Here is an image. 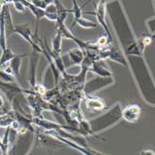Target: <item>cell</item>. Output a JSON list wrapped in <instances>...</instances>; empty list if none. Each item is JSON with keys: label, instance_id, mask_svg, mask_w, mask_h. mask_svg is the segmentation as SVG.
Instances as JSON below:
<instances>
[{"label": "cell", "instance_id": "cell-9", "mask_svg": "<svg viewBox=\"0 0 155 155\" xmlns=\"http://www.w3.org/2000/svg\"><path fill=\"white\" fill-rule=\"evenodd\" d=\"M26 54H15V56L9 61L8 65L3 68L7 73L13 75L15 78L20 75V69L21 66V61L25 57Z\"/></svg>", "mask_w": 155, "mask_h": 155}, {"label": "cell", "instance_id": "cell-4", "mask_svg": "<svg viewBox=\"0 0 155 155\" xmlns=\"http://www.w3.org/2000/svg\"><path fill=\"white\" fill-rule=\"evenodd\" d=\"M114 83L113 77L111 78H102V77H97L96 79L92 80L88 82H85L83 86V91L86 95H90L91 94L97 92L99 90L103 89V88L108 86L109 84Z\"/></svg>", "mask_w": 155, "mask_h": 155}, {"label": "cell", "instance_id": "cell-7", "mask_svg": "<svg viewBox=\"0 0 155 155\" xmlns=\"http://www.w3.org/2000/svg\"><path fill=\"white\" fill-rule=\"evenodd\" d=\"M16 34L23 38L25 41H27L30 45L33 47L34 46V42H33V32L31 30V26L28 24H21V25H16L13 27L12 30V35Z\"/></svg>", "mask_w": 155, "mask_h": 155}, {"label": "cell", "instance_id": "cell-3", "mask_svg": "<svg viewBox=\"0 0 155 155\" xmlns=\"http://www.w3.org/2000/svg\"><path fill=\"white\" fill-rule=\"evenodd\" d=\"M87 14H91L96 17L98 24L102 26V28L104 29L105 33H106V36L110 39L113 41V36H112V33L110 32L107 24V19H106V13H107V2L105 0H100L97 5H94V12H85Z\"/></svg>", "mask_w": 155, "mask_h": 155}, {"label": "cell", "instance_id": "cell-13", "mask_svg": "<svg viewBox=\"0 0 155 155\" xmlns=\"http://www.w3.org/2000/svg\"><path fill=\"white\" fill-rule=\"evenodd\" d=\"M53 3L55 5V8H56V12H57V16H58L57 21L64 23L65 20H66V17H68V15L69 13V9L64 8V6L61 2V0H54Z\"/></svg>", "mask_w": 155, "mask_h": 155}, {"label": "cell", "instance_id": "cell-19", "mask_svg": "<svg viewBox=\"0 0 155 155\" xmlns=\"http://www.w3.org/2000/svg\"><path fill=\"white\" fill-rule=\"evenodd\" d=\"M30 2L34 6H36L41 9H45L48 6V4L45 2V0H30Z\"/></svg>", "mask_w": 155, "mask_h": 155}, {"label": "cell", "instance_id": "cell-8", "mask_svg": "<svg viewBox=\"0 0 155 155\" xmlns=\"http://www.w3.org/2000/svg\"><path fill=\"white\" fill-rule=\"evenodd\" d=\"M85 100V106L88 110L93 112H98L102 111L106 108V102L103 100L102 98L98 97H92L90 95H86L84 97Z\"/></svg>", "mask_w": 155, "mask_h": 155}, {"label": "cell", "instance_id": "cell-10", "mask_svg": "<svg viewBox=\"0 0 155 155\" xmlns=\"http://www.w3.org/2000/svg\"><path fill=\"white\" fill-rule=\"evenodd\" d=\"M90 71L95 73L98 77H102V78H111V77H113L112 72L110 71V69L106 64L104 60H99V61L94 62L92 66L90 68Z\"/></svg>", "mask_w": 155, "mask_h": 155}, {"label": "cell", "instance_id": "cell-5", "mask_svg": "<svg viewBox=\"0 0 155 155\" xmlns=\"http://www.w3.org/2000/svg\"><path fill=\"white\" fill-rule=\"evenodd\" d=\"M141 115V107L137 104H131L126 106L121 111V118L127 123L134 124L138 120Z\"/></svg>", "mask_w": 155, "mask_h": 155}, {"label": "cell", "instance_id": "cell-17", "mask_svg": "<svg viewBox=\"0 0 155 155\" xmlns=\"http://www.w3.org/2000/svg\"><path fill=\"white\" fill-rule=\"evenodd\" d=\"M62 40H63V37L60 33L56 32V35L52 39V45H51V51L55 53H59L61 54V51H62Z\"/></svg>", "mask_w": 155, "mask_h": 155}, {"label": "cell", "instance_id": "cell-14", "mask_svg": "<svg viewBox=\"0 0 155 155\" xmlns=\"http://www.w3.org/2000/svg\"><path fill=\"white\" fill-rule=\"evenodd\" d=\"M15 54L16 53H14V51L10 48H8L7 50L1 51V55H0V68H5L9 61L15 56Z\"/></svg>", "mask_w": 155, "mask_h": 155}, {"label": "cell", "instance_id": "cell-6", "mask_svg": "<svg viewBox=\"0 0 155 155\" xmlns=\"http://www.w3.org/2000/svg\"><path fill=\"white\" fill-rule=\"evenodd\" d=\"M39 60V53L37 51H33L30 60H29V83L32 87V89L36 86L37 84V69H38V64Z\"/></svg>", "mask_w": 155, "mask_h": 155}, {"label": "cell", "instance_id": "cell-15", "mask_svg": "<svg viewBox=\"0 0 155 155\" xmlns=\"http://www.w3.org/2000/svg\"><path fill=\"white\" fill-rule=\"evenodd\" d=\"M76 25H79L81 27L85 28V29H93V28H96L97 27L96 23H94V21H93L88 20L86 18H83V17L78 19L77 21H74L72 26H75Z\"/></svg>", "mask_w": 155, "mask_h": 155}, {"label": "cell", "instance_id": "cell-2", "mask_svg": "<svg viewBox=\"0 0 155 155\" xmlns=\"http://www.w3.org/2000/svg\"><path fill=\"white\" fill-rule=\"evenodd\" d=\"M0 91H2L10 103L17 94H25V89L21 88L16 81V78L7 73L3 68H0Z\"/></svg>", "mask_w": 155, "mask_h": 155}, {"label": "cell", "instance_id": "cell-12", "mask_svg": "<svg viewBox=\"0 0 155 155\" xmlns=\"http://www.w3.org/2000/svg\"><path fill=\"white\" fill-rule=\"evenodd\" d=\"M8 47L7 45V31H6V25L2 10L0 12V49L1 51L7 50Z\"/></svg>", "mask_w": 155, "mask_h": 155}, {"label": "cell", "instance_id": "cell-21", "mask_svg": "<svg viewBox=\"0 0 155 155\" xmlns=\"http://www.w3.org/2000/svg\"><path fill=\"white\" fill-rule=\"evenodd\" d=\"M13 1H14V0H5L6 4H8V5L9 3H12H12H13Z\"/></svg>", "mask_w": 155, "mask_h": 155}, {"label": "cell", "instance_id": "cell-20", "mask_svg": "<svg viewBox=\"0 0 155 155\" xmlns=\"http://www.w3.org/2000/svg\"><path fill=\"white\" fill-rule=\"evenodd\" d=\"M12 5H13L14 8L17 10V12H25V9H26L25 6L23 3H21L20 1H18V0H14Z\"/></svg>", "mask_w": 155, "mask_h": 155}, {"label": "cell", "instance_id": "cell-11", "mask_svg": "<svg viewBox=\"0 0 155 155\" xmlns=\"http://www.w3.org/2000/svg\"><path fill=\"white\" fill-rule=\"evenodd\" d=\"M86 53L84 51H82L81 48H75L70 50L68 53L65 54V56L68 58L69 62L71 63L70 65H81Z\"/></svg>", "mask_w": 155, "mask_h": 155}, {"label": "cell", "instance_id": "cell-22", "mask_svg": "<svg viewBox=\"0 0 155 155\" xmlns=\"http://www.w3.org/2000/svg\"><path fill=\"white\" fill-rule=\"evenodd\" d=\"M1 8H1V7H0V9H1Z\"/></svg>", "mask_w": 155, "mask_h": 155}, {"label": "cell", "instance_id": "cell-1", "mask_svg": "<svg viewBox=\"0 0 155 155\" xmlns=\"http://www.w3.org/2000/svg\"><path fill=\"white\" fill-rule=\"evenodd\" d=\"M121 111H123V109L120 107V103H117L101 117L89 120L92 133L94 135L97 136V132L104 131L107 128L111 127L112 125L117 124L120 119H123L121 118Z\"/></svg>", "mask_w": 155, "mask_h": 155}, {"label": "cell", "instance_id": "cell-16", "mask_svg": "<svg viewBox=\"0 0 155 155\" xmlns=\"http://www.w3.org/2000/svg\"><path fill=\"white\" fill-rule=\"evenodd\" d=\"M44 10H45V18H47L49 21H55V23H56L57 20H58V16H57L56 8H55L54 3L48 5L47 8Z\"/></svg>", "mask_w": 155, "mask_h": 155}, {"label": "cell", "instance_id": "cell-18", "mask_svg": "<svg viewBox=\"0 0 155 155\" xmlns=\"http://www.w3.org/2000/svg\"><path fill=\"white\" fill-rule=\"evenodd\" d=\"M72 1H73V8L71 9H69V12L73 13L74 21H77L78 19L82 17V8H81V6H79L77 0H72Z\"/></svg>", "mask_w": 155, "mask_h": 155}]
</instances>
